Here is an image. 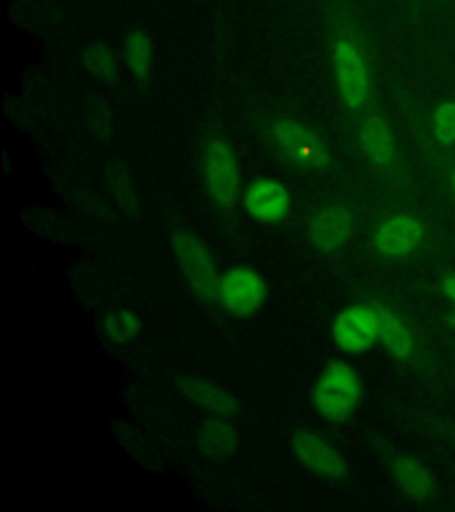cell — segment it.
I'll return each instance as SVG.
<instances>
[{
	"mask_svg": "<svg viewBox=\"0 0 455 512\" xmlns=\"http://www.w3.org/2000/svg\"><path fill=\"white\" fill-rule=\"evenodd\" d=\"M363 383L347 361H329L313 384L312 404L328 422H344L360 408Z\"/></svg>",
	"mask_w": 455,
	"mask_h": 512,
	"instance_id": "6da1fadb",
	"label": "cell"
},
{
	"mask_svg": "<svg viewBox=\"0 0 455 512\" xmlns=\"http://www.w3.org/2000/svg\"><path fill=\"white\" fill-rule=\"evenodd\" d=\"M201 176L210 200L219 208H232L239 201L242 173L230 143L221 137L208 139L201 150Z\"/></svg>",
	"mask_w": 455,
	"mask_h": 512,
	"instance_id": "7a4b0ae2",
	"label": "cell"
},
{
	"mask_svg": "<svg viewBox=\"0 0 455 512\" xmlns=\"http://www.w3.org/2000/svg\"><path fill=\"white\" fill-rule=\"evenodd\" d=\"M171 248L185 283L194 292V296L203 301L216 299L221 274L217 271L216 258L207 244L196 233L178 230L171 237Z\"/></svg>",
	"mask_w": 455,
	"mask_h": 512,
	"instance_id": "3957f363",
	"label": "cell"
},
{
	"mask_svg": "<svg viewBox=\"0 0 455 512\" xmlns=\"http://www.w3.org/2000/svg\"><path fill=\"white\" fill-rule=\"evenodd\" d=\"M267 296L264 276L253 267L237 265L221 274L216 299L233 317H251L262 310Z\"/></svg>",
	"mask_w": 455,
	"mask_h": 512,
	"instance_id": "277c9868",
	"label": "cell"
},
{
	"mask_svg": "<svg viewBox=\"0 0 455 512\" xmlns=\"http://www.w3.org/2000/svg\"><path fill=\"white\" fill-rule=\"evenodd\" d=\"M272 141L278 152L297 168L319 171L329 164V150L312 128L296 120H280L272 125Z\"/></svg>",
	"mask_w": 455,
	"mask_h": 512,
	"instance_id": "5b68a950",
	"label": "cell"
},
{
	"mask_svg": "<svg viewBox=\"0 0 455 512\" xmlns=\"http://www.w3.org/2000/svg\"><path fill=\"white\" fill-rule=\"evenodd\" d=\"M336 347L347 354H361L376 345L381 336L379 310L367 304H354L336 315L331 324Z\"/></svg>",
	"mask_w": 455,
	"mask_h": 512,
	"instance_id": "8992f818",
	"label": "cell"
},
{
	"mask_svg": "<svg viewBox=\"0 0 455 512\" xmlns=\"http://www.w3.org/2000/svg\"><path fill=\"white\" fill-rule=\"evenodd\" d=\"M333 61L336 84L344 104L352 111H360L367 105L370 95L367 63L360 48L352 45L351 41H338L333 48Z\"/></svg>",
	"mask_w": 455,
	"mask_h": 512,
	"instance_id": "52a82bcc",
	"label": "cell"
},
{
	"mask_svg": "<svg viewBox=\"0 0 455 512\" xmlns=\"http://www.w3.org/2000/svg\"><path fill=\"white\" fill-rule=\"evenodd\" d=\"M292 452L310 472L322 479L340 480L349 473L342 452L320 432L299 431L292 436Z\"/></svg>",
	"mask_w": 455,
	"mask_h": 512,
	"instance_id": "ba28073f",
	"label": "cell"
},
{
	"mask_svg": "<svg viewBox=\"0 0 455 512\" xmlns=\"http://www.w3.org/2000/svg\"><path fill=\"white\" fill-rule=\"evenodd\" d=\"M242 203L258 223L278 224L287 219L292 207V198L287 187L272 180V178H258L246 187Z\"/></svg>",
	"mask_w": 455,
	"mask_h": 512,
	"instance_id": "9c48e42d",
	"label": "cell"
},
{
	"mask_svg": "<svg viewBox=\"0 0 455 512\" xmlns=\"http://www.w3.org/2000/svg\"><path fill=\"white\" fill-rule=\"evenodd\" d=\"M352 226L354 221L347 208L329 205L313 214L308 223V240L320 253L331 255L345 248V244L351 240Z\"/></svg>",
	"mask_w": 455,
	"mask_h": 512,
	"instance_id": "30bf717a",
	"label": "cell"
},
{
	"mask_svg": "<svg viewBox=\"0 0 455 512\" xmlns=\"http://www.w3.org/2000/svg\"><path fill=\"white\" fill-rule=\"evenodd\" d=\"M424 237L422 224L408 214L388 217L374 235V248L384 258H402L415 251Z\"/></svg>",
	"mask_w": 455,
	"mask_h": 512,
	"instance_id": "8fae6325",
	"label": "cell"
},
{
	"mask_svg": "<svg viewBox=\"0 0 455 512\" xmlns=\"http://www.w3.org/2000/svg\"><path fill=\"white\" fill-rule=\"evenodd\" d=\"M180 390L187 400L207 415L228 416L232 418L239 411V402L232 392H228L221 384L212 383L200 377H184L180 379Z\"/></svg>",
	"mask_w": 455,
	"mask_h": 512,
	"instance_id": "7c38bea8",
	"label": "cell"
},
{
	"mask_svg": "<svg viewBox=\"0 0 455 512\" xmlns=\"http://www.w3.org/2000/svg\"><path fill=\"white\" fill-rule=\"evenodd\" d=\"M198 445L210 459L232 457L237 450V432L228 416L208 415L198 427Z\"/></svg>",
	"mask_w": 455,
	"mask_h": 512,
	"instance_id": "4fadbf2b",
	"label": "cell"
},
{
	"mask_svg": "<svg viewBox=\"0 0 455 512\" xmlns=\"http://www.w3.org/2000/svg\"><path fill=\"white\" fill-rule=\"evenodd\" d=\"M363 152L377 166H390L395 159V137L386 121L370 116L363 121L360 130Z\"/></svg>",
	"mask_w": 455,
	"mask_h": 512,
	"instance_id": "5bb4252c",
	"label": "cell"
},
{
	"mask_svg": "<svg viewBox=\"0 0 455 512\" xmlns=\"http://www.w3.org/2000/svg\"><path fill=\"white\" fill-rule=\"evenodd\" d=\"M393 479L409 500L425 502L434 493V480L422 464L411 457H399L392 464Z\"/></svg>",
	"mask_w": 455,
	"mask_h": 512,
	"instance_id": "9a60e30c",
	"label": "cell"
},
{
	"mask_svg": "<svg viewBox=\"0 0 455 512\" xmlns=\"http://www.w3.org/2000/svg\"><path fill=\"white\" fill-rule=\"evenodd\" d=\"M377 310L381 319L379 340L383 342L386 351L390 352L395 360H409L413 352V336L406 328V324L390 310H384V308H377Z\"/></svg>",
	"mask_w": 455,
	"mask_h": 512,
	"instance_id": "2e32d148",
	"label": "cell"
},
{
	"mask_svg": "<svg viewBox=\"0 0 455 512\" xmlns=\"http://www.w3.org/2000/svg\"><path fill=\"white\" fill-rule=\"evenodd\" d=\"M102 331L112 344H130L141 335L143 320L128 308H116L105 315L102 320Z\"/></svg>",
	"mask_w": 455,
	"mask_h": 512,
	"instance_id": "e0dca14e",
	"label": "cell"
},
{
	"mask_svg": "<svg viewBox=\"0 0 455 512\" xmlns=\"http://www.w3.org/2000/svg\"><path fill=\"white\" fill-rule=\"evenodd\" d=\"M123 59L128 70L136 77H148L153 64V45L150 36L143 31L130 32L123 43Z\"/></svg>",
	"mask_w": 455,
	"mask_h": 512,
	"instance_id": "ac0fdd59",
	"label": "cell"
},
{
	"mask_svg": "<svg viewBox=\"0 0 455 512\" xmlns=\"http://www.w3.org/2000/svg\"><path fill=\"white\" fill-rule=\"evenodd\" d=\"M84 68L95 79L111 82L118 75V59L104 43H93L84 52Z\"/></svg>",
	"mask_w": 455,
	"mask_h": 512,
	"instance_id": "d6986e66",
	"label": "cell"
},
{
	"mask_svg": "<svg viewBox=\"0 0 455 512\" xmlns=\"http://www.w3.org/2000/svg\"><path fill=\"white\" fill-rule=\"evenodd\" d=\"M432 134L441 144L455 143V102L448 100L432 116Z\"/></svg>",
	"mask_w": 455,
	"mask_h": 512,
	"instance_id": "ffe728a7",
	"label": "cell"
},
{
	"mask_svg": "<svg viewBox=\"0 0 455 512\" xmlns=\"http://www.w3.org/2000/svg\"><path fill=\"white\" fill-rule=\"evenodd\" d=\"M443 290H445V294H447L452 301H455V274L445 280V283H443Z\"/></svg>",
	"mask_w": 455,
	"mask_h": 512,
	"instance_id": "44dd1931",
	"label": "cell"
},
{
	"mask_svg": "<svg viewBox=\"0 0 455 512\" xmlns=\"http://www.w3.org/2000/svg\"><path fill=\"white\" fill-rule=\"evenodd\" d=\"M452 189L455 191V171L452 173Z\"/></svg>",
	"mask_w": 455,
	"mask_h": 512,
	"instance_id": "7402d4cb",
	"label": "cell"
},
{
	"mask_svg": "<svg viewBox=\"0 0 455 512\" xmlns=\"http://www.w3.org/2000/svg\"><path fill=\"white\" fill-rule=\"evenodd\" d=\"M454 324H455V312H454Z\"/></svg>",
	"mask_w": 455,
	"mask_h": 512,
	"instance_id": "603a6c76",
	"label": "cell"
}]
</instances>
